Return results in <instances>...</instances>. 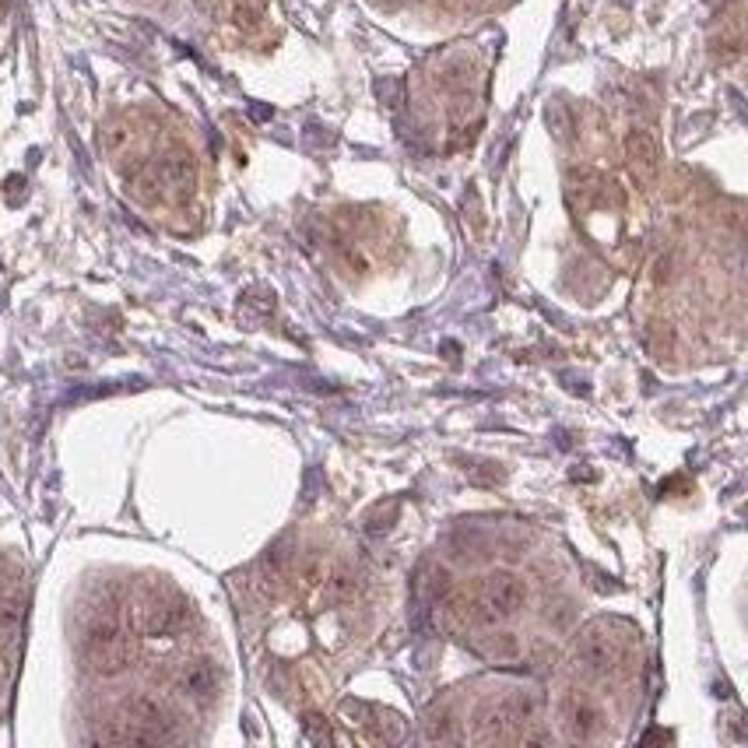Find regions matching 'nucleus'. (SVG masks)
I'll list each match as a JSON object with an SVG mask.
<instances>
[{
	"mask_svg": "<svg viewBox=\"0 0 748 748\" xmlns=\"http://www.w3.org/2000/svg\"><path fill=\"white\" fill-rule=\"evenodd\" d=\"M626 159H629V166H633V176L643 187H650V183L657 180V173H661V152H657V141L647 130H633V134L626 137Z\"/></svg>",
	"mask_w": 748,
	"mask_h": 748,
	"instance_id": "3",
	"label": "nucleus"
},
{
	"mask_svg": "<svg viewBox=\"0 0 748 748\" xmlns=\"http://www.w3.org/2000/svg\"><path fill=\"white\" fill-rule=\"evenodd\" d=\"M485 650H489V657H496V661H513V657L520 654V643H517V636L499 633V636H492V643Z\"/></svg>",
	"mask_w": 748,
	"mask_h": 748,
	"instance_id": "8",
	"label": "nucleus"
},
{
	"mask_svg": "<svg viewBox=\"0 0 748 748\" xmlns=\"http://www.w3.org/2000/svg\"><path fill=\"white\" fill-rule=\"evenodd\" d=\"M362 590L359 583V573H352V569H334L331 576H327V601H334V605H345V601H355V594Z\"/></svg>",
	"mask_w": 748,
	"mask_h": 748,
	"instance_id": "7",
	"label": "nucleus"
},
{
	"mask_svg": "<svg viewBox=\"0 0 748 748\" xmlns=\"http://www.w3.org/2000/svg\"><path fill=\"white\" fill-rule=\"evenodd\" d=\"M482 601L489 608H496V612L506 619V615H513L520 605H524V583H520L513 573H506V569H496V573L485 576Z\"/></svg>",
	"mask_w": 748,
	"mask_h": 748,
	"instance_id": "2",
	"label": "nucleus"
},
{
	"mask_svg": "<svg viewBox=\"0 0 748 748\" xmlns=\"http://www.w3.org/2000/svg\"><path fill=\"white\" fill-rule=\"evenodd\" d=\"M422 590L432 597V601H436V597H443L446 590H450V573H446V569H429V573H425V580H422Z\"/></svg>",
	"mask_w": 748,
	"mask_h": 748,
	"instance_id": "9",
	"label": "nucleus"
},
{
	"mask_svg": "<svg viewBox=\"0 0 748 748\" xmlns=\"http://www.w3.org/2000/svg\"><path fill=\"white\" fill-rule=\"evenodd\" d=\"M566 724H569V734L580 741L594 738L597 724H601V717H597V710L590 703H583V699H573V703L566 706Z\"/></svg>",
	"mask_w": 748,
	"mask_h": 748,
	"instance_id": "6",
	"label": "nucleus"
},
{
	"mask_svg": "<svg viewBox=\"0 0 748 748\" xmlns=\"http://www.w3.org/2000/svg\"><path fill=\"white\" fill-rule=\"evenodd\" d=\"M180 689L197 699L211 696V692L218 689V668L211 661H190L187 668L180 671Z\"/></svg>",
	"mask_w": 748,
	"mask_h": 748,
	"instance_id": "4",
	"label": "nucleus"
},
{
	"mask_svg": "<svg viewBox=\"0 0 748 748\" xmlns=\"http://www.w3.org/2000/svg\"><path fill=\"white\" fill-rule=\"evenodd\" d=\"M88 661L99 675H120L130 661L127 640H123L120 626L113 622H99V626L88 633Z\"/></svg>",
	"mask_w": 748,
	"mask_h": 748,
	"instance_id": "1",
	"label": "nucleus"
},
{
	"mask_svg": "<svg viewBox=\"0 0 748 748\" xmlns=\"http://www.w3.org/2000/svg\"><path fill=\"white\" fill-rule=\"evenodd\" d=\"M425 738H429V741H454L450 720H446V717H432V724H429V731H425Z\"/></svg>",
	"mask_w": 748,
	"mask_h": 748,
	"instance_id": "10",
	"label": "nucleus"
},
{
	"mask_svg": "<svg viewBox=\"0 0 748 748\" xmlns=\"http://www.w3.org/2000/svg\"><path fill=\"white\" fill-rule=\"evenodd\" d=\"M576 657H580L590 671H608L619 661V650H615V643L608 640V636H583Z\"/></svg>",
	"mask_w": 748,
	"mask_h": 748,
	"instance_id": "5",
	"label": "nucleus"
}]
</instances>
